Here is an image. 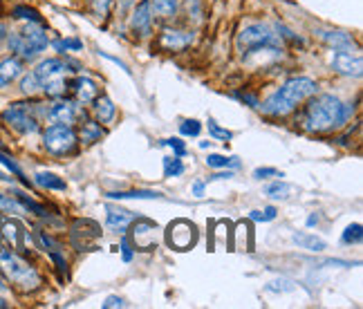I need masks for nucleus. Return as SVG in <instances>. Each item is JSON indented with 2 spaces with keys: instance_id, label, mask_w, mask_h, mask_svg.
Instances as JSON below:
<instances>
[{
  "instance_id": "1",
  "label": "nucleus",
  "mask_w": 363,
  "mask_h": 309,
  "mask_svg": "<svg viewBox=\"0 0 363 309\" xmlns=\"http://www.w3.org/2000/svg\"><path fill=\"white\" fill-rule=\"evenodd\" d=\"M350 115H352V108L345 106L339 96L318 94L305 106L303 125H305V130H310V133H330L334 128H341V125L350 119Z\"/></svg>"
},
{
  "instance_id": "2",
  "label": "nucleus",
  "mask_w": 363,
  "mask_h": 309,
  "mask_svg": "<svg viewBox=\"0 0 363 309\" xmlns=\"http://www.w3.org/2000/svg\"><path fill=\"white\" fill-rule=\"evenodd\" d=\"M316 88H318L316 81L307 79V77L289 79L260 108H262V112H267V115H272V117L289 115V112L294 110L298 103L307 101L312 94H316Z\"/></svg>"
},
{
  "instance_id": "3",
  "label": "nucleus",
  "mask_w": 363,
  "mask_h": 309,
  "mask_svg": "<svg viewBox=\"0 0 363 309\" xmlns=\"http://www.w3.org/2000/svg\"><path fill=\"white\" fill-rule=\"evenodd\" d=\"M235 45H238V52L245 61H249L251 56H260V54H267V52L274 56H278L283 52L281 38H278L267 25H260V23L247 25L245 30L238 34Z\"/></svg>"
},
{
  "instance_id": "4",
  "label": "nucleus",
  "mask_w": 363,
  "mask_h": 309,
  "mask_svg": "<svg viewBox=\"0 0 363 309\" xmlns=\"http://www.w3.org/2000/svg\"><path fill=\"white\" fill-rule=\"evenodd\" d=\"M0 269L11 280L13 285H18L25 291H32L40 285V276L36 274L34 266L30 262H25L16 251H11L9 247H0Z\"/></svg>"
},
{
  "instance_id": "5",
  "label": "nucleus",
  "mask_w": 363,
  "mask_h": 309,
  "mask_svg": "<svg viewBox=\"0 0 363 309\" xmlns=\"http://www.w3.org/2000/svg\"><path fill=\"white\" fill-rule=\"evenodd\" d=\"M65 74H67V63L61 61V59H45V61H40L32 69V77L36 81V88L43 90L50 96H61V94H65V90H67Z\"/></svg>"
},
{
  "instance_id": "6",
  "label": "nucleus",
  "mask_w": 363,
  "mask_h": 309,
  "mask_svg": "<svg viewBox=\"0 0 363 309\" xmlns=\"http://www.w3.org/2000/svg\"><path fill=\"white\" fill-rule=\"evenodd\" d=\"M48 45H50L48 34L45 30H40L38 25H27L9 38V47L16 52L21 59H34V56H38Z\"/></svg>"
},
{
  "instance_id": "7",
  "label": "nucleus",
  "mask_w": 363,
  "mask_h": 309,
  "mask_svg": "<svg viewBox=\"0 0 363 309\" xmlns=\"http://www.w3.org/2000/svg\"><path fill=\"white\" fill-rule=\"evenodd\" d=\"M43 146L52 154H67L77 146V135L69 123H52L43 133Z\"/></svg>"
},
{
  "instance_id": "8",
  "label": "nucleus",
  "mask_w": 363,
  "mask_h": 309,
  "mask_svg": "<svg viewBox=\"0 0 363 309\" xmlns=\"http://www.w3.org/2000/svg\"><path fill=\"white\" fill-rule=\"evenodd\" d=\"M0 240H3L11 251H16V254L30 251V231L25 229L23 222L13 220V218L0 215Z\"/></svg>"
},
{
  "instance_id": "9",
  "label": "nucleus",
  "mask_w": 363,
  "mask_h": 309,
  "mask_svg": "<svg viewBox=\"0 0 363 309\" xmlns=\"http://www.w3.org/2000/svg\"><path fill=\"white\" fill-rule=\"evenodd\" d=\"M166 242L177 251H189L198 242V229L189 220H175L166 229Z\"/></svg>"
},
{
  "instance_id": "10",
  "label": "nucleus",
  "mask_w": 363,
  "mask_h": 309,
  "mask_svg": "<svg viewBox=\"0 0 363 309\" xmlns=\"http://www.w3.org/2000/svg\"><path fill=\"white\" fill-rule=\"evenodd\" d=\"M101 237V227L94 220H77L72 227V245L77 251H92Z\"/></svg>"
},
{
  "instance_id": "11",
  "label": "nucleus",
  "mask_w": 363,
  "mask_h": 309,
  "mask_svg": "<svg viewBox=\"0 0 363 309\" xmlns=\"http://www.w3.org/2000/svg\"><path fill=\"white\" fill-rule=\"evenodd\" d=\"M3 117L13 130H18L23 135H30V133L38 130V119L32 115V108L27 103H13L11 108L5 110Z\"/></svg>"
},
{
  "instance_id": "12",
  "label": "nucleus",
  "mask_w": 363,
  "mask_h": 309,
  "mask_svg": "<svg viewBox=\"0 0 363 309\" xmlns=\"http://www.w3.org/2000/svg\"><path fill=\"white\" fill-rule=\"evenodd\" d=\"M332 67L337 69L339 74H343V77H354V79H359L361 72H363L361 54H352V52H347V50H334Z\"/></svg>"
},
{
  "instance_id": "13",
  "label": "nucleus",
  "mask_w": 363,
  "mask_h": 309,
  "mask_svg": "<svg viewBox=\"0 0 363 309\" xmlns=\"http://www.w3.org/2000/svg\"><path fill=\"white\" fill-rule=\"evenodd\" d=\"M155 231H157V224H152L148 220H133V240H135V247L137 249H144V251H150L157 247V240H155Z\"/></svg>"
},
{
  "instance_id": "14",
  "label": "nucleus",
  "mask_w": 363,
  "mask_h": 309,
  "mask_svg": "<svg viewBox=\"0 0 363 309\" xmlns=\"http://www.w3.org/2000/svg\"><path fill=\"white\" fill-rule=\"evenodd\" d=\"M193 34L191 32H177V30H164L162 36H160V45L164 50H171V52H177V50H184L193 43Z\"/></svg>"
},
{
  "instance_id": "15",
  "label": "nucleus",
  "mask_w": 363,
  "mask_h": 309,
  "mask_svg": "<svg viewBox=\"0 0 363 309\" xmlns=\"http://www.w3.org/2000/svg\"><path fill=\"white\" fill-rule=\"evenodd\" d=\"M21 74H23V61L18 56H7V59L0 61V90L7 88Z\"/></svg>"
},
{
  "instance_id": "16",
  "label": "nucleus",
  "mask_w": 363,
  "mask_h": 309,
  "mask_svg": "<svg viewBox=\"0 0 363 309\" xmlns=\"http://www.w3.org/2000/svg\"><path fill=\"white\" fill-rule=\"evenodd\" d=\"M150 23H152V13H150V3L144 0V3H139L133 11V18H130V27L137 32V34H150Z\"/></svg>"
},
{
  "instance_id": "17",
  "label": "nucleus",
  "mask_w": 363,
  "mask_h": 309,
  "mask_svg": "<svg viewBox=\"0 0 363 309\" xmlns=\"http://www.w3.org/2000/svg\"><path fill=\"white\" fill-rule=\"evenodd\" d=\"M69 88L77 92V99L81 103H92L96 96H99V88H96V83L92 79H86V77H79L74 79L72 83H67Z\"/></svg>"
},
{
  "instance_id": "18",
  "label": "nucleus",
  "mask_w": 363,
  "mask_h": 309,
  "mask_svg": "<svg viewBox=\"0 0 363 309\" xmlns=\"http://www.w3.org/2000/svg\"><path fill=\"white\" fill-rule=\"evenodd\" d=\"M48 119L54 121V123H74L77 119V106L74 103H69V101H59V103H54L48 112Z\"/></svg>"
},
{
  "instance_id": "19",
  "label": "nucleus",
  "mask_w": 363,
  "mask_h": 309,
  "mask_svg": "<svg viewBox=\"0 0 363 309\" xmlns=\"http://www.w3.org/2000/svg\"><path fill=\"white\" fill-rule=\"evenodd\" d=\"M133 220H135V215L130 213V210H125V208H108V215H106L108 229L123 231V229L130 227Z\"/></svg>"
},
{
  "instance_id": "20",
  "label": "nucleus",
  "mask_w": 363,
  "mask_h": 309,
  "mask_svg": "<svg viewBox=\"0 0 363 309\" xmlns=\"http://www.w3.org/2000/svg\"><path fill=\"white\" fill-rule=\"evenodd\" d=\"M318 36L325 40L328 45H332L334 50H350L354 45L352 36L347 32H341V30H330V32H318Z\"/></svg>"
},
{
  "instance_id": "21",
  "label": "nucleus",
  "mask_w": 363,
  "mask_h": 309,
  "mask_svg": "<svg viewBox=\"0 0 363 309\" xmlns=\"http://www.w3.org/2000/svg\"><path fill=\"white\" fill-rule=\"evenodd\" d=\"M94 112H96V119L101 123H110L115 119V103L110 101V96H96L94 99Z\"/></svg>"
},
{
  "instance_id": "22",
  "label": "nucleus",
  "mask_w": 363,
  "mask_h": 309,
  "mask_svg": "<svg viewBox=\"0 0 363 309\" xmlns=\"http://www.w3.org/2000/svg\"><path fill=\"white\" fill-rule=\"evenodd\" d=\"M291 240H294L301 249H307V251L328 249V242L320 240V237H316V235H312V233H294V235H291Z\"/></svg>"
},
{
  "instance_id": "23",
  "label": "nucleus",
  "mask_w": 363,
  "mask_h": 309,
  "mask_svg": "<svg viewBox=\"0 0 363 309\" xmlns=\"http://www.w3.org/2000/svg\"><path fill=\"white\" fill-rule=\"evenodd\" d=\"M34 181L40 189H48V191H65V181L54 173H36Z\"/></svg>"
},
{
  "instance_id": "24",
  "label": "nucleus",
  "mask_w": 363,
  "mask_h": 309,
  "mask_svg": "<svg viewBox=\"0 0 363 309\" xmlns=\"http://www.w3.org/2000/svg\"><path fill=\"white\" fill-rule=\"evenodd\" d=\"M264 193H267L272 200H289L291 193H296V186L287 184V181H274V184L267 186Z\"/></svg>"
},
{
  "instance_id": "25",
  "label": "nucleus",
  "mask_w": 363,
  "mask_h": 309,
  "mask_svg": "<svg viewBox=\"0 0 363 309\" xmlns=\"http://www.w3.org/2000/svg\"><path fill=\"white\" fill-rule=\"evenodd\" d=\"M150 11H155L162 18H171L177 11V0H148Z\"/></svg>"
},
{
  "instance_id": "26",
  "label": "nucleus",
  "mask_w": 363,
  "mask_h": 309,
  "mask_svg": "<svg viewBox=\"0 0 363 309\" xmlns=\"http://www.w3.org/2000/svg\"><path fill=\"white\" fill-rule=\"evenodd\" d=\"M113 200H157L162 198L155 191H125V193H110Z\"/></svg>"
},
{
  "instance_id": "27",
  "label": "nucleus",
  "mask_w": 363,
  "mask_h": 309,
  "mask_svg": "<svg viewBox=\"0 0 363 309\" xmlns=\"http://www.w3.org/2000/svg\"><path fill=\"white\" fill-rule=\"evenodd\" d=\"M101 135H104V130H101L99 123H94V121H86V123H83L81 139L86 144H92V142H96V139H101Z\"/></svg>"
},
{
  "instance_id": "28",
  "label": "nucleus",
  "mask_w": 363,
  "mask_h": 309,
  "mask_svg": "<svg viewBox=\"0 0 363 309\" xmlns=\"http://www.w3.org/2000/svg\"><path fill=\"white\" fill-rule=\"evenodd\" d=\"M182 173H184V164H182L177 154H173V157H164V175L166 177H177Z\"/></svg>"
},
{
  "instance_id": "29",
  "label": "nucleus",
  "mask_w": 363,
  "mask_h": 309,
  "mask_svg": "<svg viewBox=\"0 0 363 309\" xmlns=\"http://www.w3.org/2000/svg\"><path fill=\"white\" fill-rule=\"evenodd\" d=\"M206 164L211 168H227V166H238V159L235 157H225V154H208Z\"/></svg>"
},
{
  "instance_id": "30",
  "label": "nucleus",
  "mask_w": 363,
  "mask_h": 309,
  "mask_svg": "<svg viewBox=\"0 0 363 309\" xmlns=\"http://www.w3.org/2000/svg\"><path fill=\"white\" fill-rule=\"evenodd\" d=\"M23 206H21V202H16V200H11V198H7V195H3L0 193V213H23Z\"/></svg>"
},
{
  "instance_id": "31",
  "label": "nucleus",
  "mask_w": 363,
  "mask_h": 309,
  "mask_svg": "<svg viewBox=\"0 0 363 309\" xmlns=\"http://www.w3.org/2000/svg\"><path fill=\"white\" fill-rule=\"evenodd\" d=\"M363 237V231H361V224H350L345 231H343V242L345 245H359Z\"/></svg>"
},
{
  "instance_id": "32",
  "label": "nucleus",
  "mask_w": 363,
  "mask_h": 309,
  "mask_svg": "<svg viewBox=\"0 0 363 309\" xmlns=\"http://www.w3.org/2000/svg\"><path fill=\"white\" fill-rule=\"evenodd\" d=\"M16 195H18V202H21V206L23 208H27V210H34L36 215H40V218H48V208L45 206H40V204H36L34 200H27L23 193H18L16 191Z\"/></svg>"
},
{
  "instance_id": "33",
  "label": "nucleus",
  "mask_w": 363,
  "mask_h": 309,
  "mask_svg": "<svg viewBox=\"0 0 363 309\" xmlns=\"http://www.w3.org/2000/svg\"><path fill=\"white\" fill-rule=\"evenodd\" d=\"M179 130L184 137H198L202 133V123L195 121V119H186V121H182Z\"/></svg>"
},
{
  "instance_id": "34",
  "label": "nucleus",
  "mask_w": 363,
  "mask_h": 309,
  "mask_svg": "<svg viewBox=\"0 0 363 309\" xmlns=\"http://www.w3.org/2000/svg\"><path fill=\"white\" fill-rule=\"evenodd\" d=\"M54 50L57 52H67V50L79 52V50H83V43L77 38H65V40H57V43H54Z\"/></svg>"
},
{
  "instance_id": "35",
  "label": "nucleus",
  "mask_w": 363,
  "mask_h": 309,
  "mask_svg": "<svg viewBox=\"0 0 363 309\" xmlns=\"http://www.w3.org/2000/svg\"><path fill=\"white\" fill-rule=\"evenodd\" d=\"M208 133H211L213 137H218V139H225V142L233 139V133H231V130H225V128H220V125H218L213 119H208Z\"/></svg>"
},
{
  "instance_id": "36",
  "label": "nucleus",
  "mask_w": 363,
  "mask_h": 309,
  "mask_svg": "<svg viewBox=\"0 0 363 309\" xmlns=\"http://www.w3.org/2000/svg\"><path fill=\"white\" fill-rule=\"evenodd\" d=\"M13 16L16 18H25V21H32V23H40V16L34 9H27V7H16L13 9Z\"/></svg>"
},
{
  "instance_id": "37",
  "label": "nucleus",
  "mask_w": 363,
  "mask_h": 309,
  "mask_svg": "<svg viewBox=\"0 0 363 309\" xmlns=\"http://www.w3.org/2000/svg\"><path fill=\"white\" fill-rule=\"evenodd\" d=\"M276 218V208L269 206V208H264V210H251V220H256V222H269Z\"/></svg>"
},
{
  "instance_id": "38",
  "label": "nucleus",
  "mask_w": 363,
  "mask_h": 309,
  "mask_svg": "<svg viewBox=\"0 0 363 309\" xmlns=\"http://www.w3.org/2000/svg\"><path fill=\"white\" fill-rule=\"evenodd\" d=\"M0 164H3V166H7L9 168V171L13 173V175H18L21 179H23V171H21V166L16 164V162H13L11 157H7V154H3V152H0ZM25 181V184H27V179H23Z\"/></svg>"
},
{
  "instance_id": "39",
  "label": "nucleus",
  "mask_w": 363,
  "mask_h": 309,
  "mask_svg": "<svg viewBox=\"0 0 363 309\" xmlns=\"http://www.w3.org/2000/svg\"><path fill=\"white\" fill-rule=\"evenodd\" d=\"M162 144L164 146H171L177 157H184V154H186V146H184V142H182V139H164Z\"/></svg>"
},
{
  "instance_id": "40",
  "label": "nucleus",
  "mask_w": 363,
  "mask_h": 309,
  "mask_svg": "<svg viewBox=\"0 0 363 309\" xmlns=\"http://www.w3.org/2000/svg\"><path fill=\"white\" fill-rule=\"evenodd\" d=\"M254 177L256 179H269V177H283V173H278L276 168H256Z\"/></svg>"
},
{
  "instance_id": "41",
  "label": "nucleus",
  "mask_w": 363,
  "mask_h": 309,
  "mask_svg": "<svg viewBox=\"0 0 363 309\" xmlns=\"http://www.w3.org/2000/svg\"><path fill=\"white\" fill-rule=\"evenodd\" d=\"M110 3H113V0H92V7H94V13H96V16L104 18L106 13H108Z\"/></svg>"
},
{
  "instance_id": "42",
  "label": "nucleus",
  "mask_w": 363,
  "mask_h": 309,
  "mask_svg": "<svg viewBox=\"0 0 363 309\" xmlns=\"http://www.w3.org/2000/svg\"><path fill=\"white\" fill-rule=\"evenodd\" d=\"M121 254H123V260L125 262L133 260V249H130V245H128V240H125V237L121 240Z\"/></svg>"
},
{
  "instance_id": "43",
  "label": "nucleus",
  "mask_w": 363,
  "mask_h": 309,
  "mask_svg": "<svg viewBox=\"0 0 363 309\" xmlns=\"http://www.w3.org/2000/svg\"><path fill=\"white\" fill-rule=\"evenodd\" d=\"M123 305H125V303H123V300H121L119 296H110V298H108V300L104 303V309H113V307H123Z\"/></svg>"
},
{
  "instance_id": "44",
  "label": "nucleus",
  "mask_w": 363,
  "mask_h": 309,
  "mask_svg": "<svg viewBox=\"0 0 363 309\" xmlns=\"http://www.w3.org/2000/svg\"><path fill=\"white\" fill-rule=\"evenodd\" d=\"M135 3H137V0H117V7H119V11H121V13H125V11H128Z\"/></svg>"
},
{
  "instance_id": "45",
  "label": "nucleus",
  "mask_w": 363,
  "mask_h": 309,
  "mask_svg": "<svg viewBox=\"0 0 363 309\" xmlns=\"http://www.w3.org/2000/svg\"><path fill=\"white\" fill-rule=\"evenodd\" d=\"M202 193H204V184H202V181H195V184H193V195H195V198H202Z\"/></svg>"
},
{
  "instance_id": "46",
  "label": "nucleus",
  "mask_w": 363,
  "mask_h": 309,
  "mask_svg": "<svg viewBox=\"0 0 363 309\" xmlns=\"http://www.w3.org/2000/svg\"><path fill=\"white\" fill-rule=\"evenodd\" d=\"M225 177L229 179V177H233V173H231V171H227V173H218V175H213L211 179H225Z\"/></svg>"
},
{
  "instance_id": "47",
  "label": "nucleus",
  "mask_w": 363,
  "mask_h": 309,
  "mask_svg": "<svg viewBox=\"0 0 363 309\" xmlns=\"http://www.w3.org/2000/svg\"><path fill=\"white\" fill-rule=\"evenodd\" d=\"M318 222V215L314 213V215H310V220H307V224H310V227H314V224Z\"/></svg>"
},
{
  "instance_id": "48",
  "label": "nucleus",
  "mask_w": 363,
  "mask_h": 309,
  "mask_svg": "<svg viewBox=\"0 0 363 309\" xmlns=\"http://www.w3.org/2000/svg\"><path fill=\"white\" fill-rule=\"evenodd\" d=\"M5 287H7V285H5V278L0 276V291H5Z\"/></svg>"
}]
</instances>
